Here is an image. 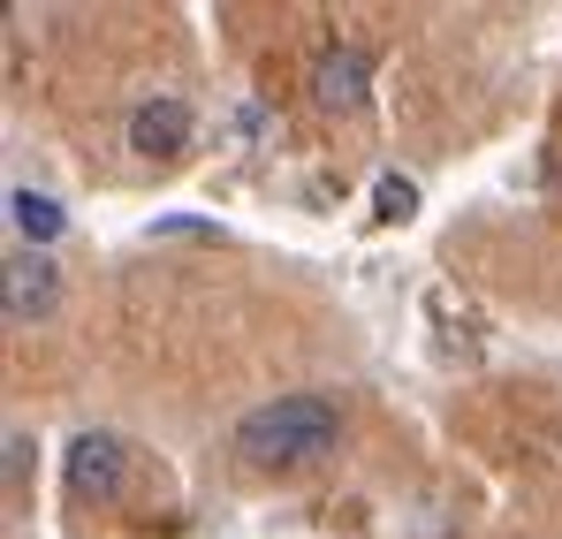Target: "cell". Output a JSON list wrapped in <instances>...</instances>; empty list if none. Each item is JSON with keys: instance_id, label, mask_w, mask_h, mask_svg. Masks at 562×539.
I'll use <instances>...</instances> for the list:
<instances>
[{"instance_id": "obj_1", "label": "cell", "mask_w": 562, "mask_h": 539, "mask_svg": "<svg viewBox=\"0 0 562 539\" xmlns=\"http://www.w3.org/2000/svg\"><path fill=\"white\" fill-rule=\"evenodd\" d=\"M228 449H236V463H251V471H304V463L342 449V403L319 395V388L274 395V403H259V411L236 418Z\"/></svg>"}, {"instance_id": "obj_2", "label": "cell", "mask_w": 562, "mask_h": 539, "mask_svg": "<svg viewBox=\"0 0 562 539\" xmlns=\"http://www.w3.org/2000/svg\"><path fill=\"white\" fill-rule=\"evenodd\" d=\"M54 304H61V267L46 251H15L0 267V319L8 327H38V319H54Z\"/></svg>"}, {"instance_id": "obj_3", "label": "cell", "mask_w": 562, "mask_h": 539, "mask_svg": "<svg viewBox=\"0 0 562 539\" xmlns=\"http://www.w3.org/2000/svg\"><path fill=\"white\" fill-rule=\"evenodd\" d=\"M61 471H69V494H77V502L106 509V502H122V486H130V449H122L114 434H77Z\"/></svg>"}, {"instance_id": "obj_4", "label": "cell", "mask_w": 562, "mask_h": 539, "mask_svg": "<svg viewBox=\"0 0 562 539\" xmlns=\"http://www.w3.org/2000/svg\"><path fill=\"white\" fill-rule=\"evenodd\" d=\"M190 137H198V114H190L183 99H137V106H130V153H137V160L168 168V160L190 153Z\"/></svg>"}, {"instance_id": "obj_5", "label": "cell", "mask_w": 562, "mask_h": 539, "mask_svg": "<svg viewBox=\"0 0 562 539\" xmlns=\"http://www.w3.org/2000/svg\"><path fill=\"white\" fill-rule=\"evenodd\" d=\"M366 91H373V54L366 46H327L319 61H312V99L327 106V114H358L366 106Z\"/></svg>"}, {"instance_id": "obj_6", "label": "cell", "mask_w": 562, "mask_h": 539, "mask_svg": "<svg viewBox=\"0 0 562 539\" xmlns=\"http://www.w3.org/2000/svg\"><path fill=\"white\" fill-rule=\"evenodd\" d=\"M8 221H15V236H23V251H46L61 228H69V213L46 198V190H8Z\"/></svg>"}, {"instance_id": "obj_7", "label": "cell", "mask_w": 562, "mask_h": 539, "mask_svg": "<svg viewBox=\"0 0 562 539\" xmlns=\"http://www.w3.org/2000/svg\"><path fill=\"white\" fill-rule=\"evenodd\" d=\"M373 213H380V221H411V213H418V190H411L403 176H380V190H373Z\"/></svg>"}, {"instance_id": "obj_8", "label": "cell", "mask_w": 562, "mask_h": 539, "mask_svg": "<svg viewBox=\"0 0 562 539\" xmlns=\"http://www.w3.org/2000/svg\"><path fill=\"white\" fill-rule=\"evenodd\" d=\"M0 463H8V494H23V479H31V434L23 426H8V441H0Z\"/></svg>"}]
</instances>
